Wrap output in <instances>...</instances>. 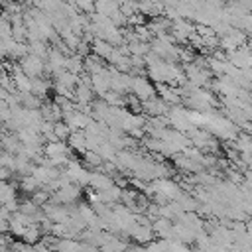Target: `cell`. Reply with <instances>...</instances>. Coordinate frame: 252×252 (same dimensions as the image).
Returning a JSON list of instances; mask_svg holds the SVG:
<instances>
[{
    "instance_id": "obj_8",
    "label": "cell",
    "mask_w": 252,
    "mask_h": 252,
    "mask_svg": "<svg viewBox=\"0 0 252 252\" xmlns=\"http://www.w3.org/2000/svg\"><path fill=\"white\" fill-rule=\"evenodd\" d=\"M47 91H49V83H47L45 79H41V77H35V79H33V89H32V93L37 94L39 98H43V96L47 94Z\"/></svg>"
},
{
    "instance_id": "obj_1",
    "label": "cell",
    "mask_w": 252,
    "mask_h": 252,
    "mask_svg": "<svg viewBox=\"0 0 252 252\" xmlns=\"http://www.w3.org/2000/svg\"><path fill=\"white\" fill-rule=\"evenodd\" d=\"M20 65H22V71L26 75H30L32 79H35V77H41V73H43V69H45L47 63H45L43 57L33 55V53H28L26 57L20 59Z\"/></svg>"
},
{
    "instance_id": "obj_12",
    "label": "cell",
    "mask_w": 252,
    "mask_h": 252,
    "mask_svg": "<svg viewBox=\"0 0 252 252\" xmlns=\"http://www.w3.org/2000/svg\"><path fill=\"white\" fill-rule=\"evenodd\" d=\"M32 2H33V4H35V0H32Z\"/></svg>"
},
{
    "instance_id": "obj_6",
    "label": "cell",
    "mask_w": 252,
    "mask_h": 252,
    "mask_svg": "<svg viewBox=\"0 0 252 252\" xmlns=\"http://www.w3.org/2000/svg\"><path fill=\"white\" fill-rule=\"evenodd\" d=\"M96 191H104V189H108V187H112L114 183H112V179L108 177V175H104V173H91V181H89Z\"/></svg>"
},
{
    "instance_id": "obj_3",
    "label": "cell",
    "mask_w": 252,
    "mask_h": 252,
    "mask_svg": "<svg viewBox=\"0 0 252 252\" xmlns=\"http://www.w3.org/2000/svg\"><path fill=\"white\" fill-rule=\"evenodd\" d=\"M112 51H114V45H112L110 41H106V39H102V37H96V39L93 41V51H91V53H94V55H98V57H102V59L108 61V57L112 55Z\"/></svg>"
},
{
    "instance_id": "obj_5",
    "label": "cell",
    "mask_w": 252,
    "mask_h": 252,
    "mask_svg": "<svg viewBox=\"0 0 252 252\" xmlns=\"http://www.w3.org/2000/svg\"><path fill=\"white\" fill-rule=\"evenodd\" d=\"M102 61H106V59H102V57H98V55H94V53H89V55L85 57V69H87L91 75L102 73V71L106 69Z\"/></svg>"
},
{
    "instance_id": "obj_7",
    "label": "cell",
    "mask_w": 252,
    "mask_h": 252,
    "mask_svg": "<svg viewBox=\"0 0 252 252\" xmlns=\"http://www.w3.org/2000/svg\"><path fill=\"white\" fill-rule=\"evenodd\" d=\"M71 126L65 122V120H57L55 124H53V134L57 136V140H61V142H65V140H69V136H71Z\"/></svg>"
},
{
    "instance_id": "obj_2",
    "label": "cell",
    "mask_w": 252,
    "mask_h": 252,
    "mask_svg": "<svg viewBox=\"0 0 252 252\" xmlns=\"http://www.w3.org/2000/svg\"><path fill=\"white\" fill-rule=\"evenodd\" d=\"M132 93L144 102V100H150V98H154L156 94V89L150 85V81L146 79V77H142V75H136V77H132Z\"/></svg>"
},
{
    "instance_id": "obj_10",
    "label": "cell",
    "mask_w": 252,
    "mask_h": 252,
    "mask_svg": "<svg viewBox=\"0 0 252 252\" xmlns=\"http://www.w3.org/2000/svg\"><path fill=\"white\" fill-rule=\"evenodd\" d=\"M148 24V16H144L142 12H136L132 16H128V26L130 28H136V26H146Z\"/></svg>"
},
{
    "instance_id": "obj_4",
    "label": "cell",
    "mask_w": 252,
    "mask_h": 252,
    "mask_svg": "<svg viewBox=\"0 0 252 252\" xmlns=\"http://www.w3.org/2000/svg\"><path fill=\"white\" fill-rule=\"evenodd\" d=\"M118 10H120V4H118L116 0H96V2H94V12L104 14V16H108V18H112Z\"/></svg>"
},
{
    "instance_id": "obj_9",
    "label": "cell",
    "mask_w": 252,
    "mask_h": 252,
    "mask_svg": "<svg viewBox=\"0 0 252 252\" xmlns=\"http://www.w3.org/2000/svg\"><path fill=\"white\" fill-rule=\"evenodd\" d=\"M45 154L47 156H57V154H67V146H65V142H61V140H53V142H47V146H45Z\"/></svg>"
},
{
    "instance_id": "obj_11",
    "label": "cell",
    "mask_w": 252,
    "mask_h": 252,
    "mask_svg": "<svg viewBox=\"0 0 252 252\" xmlns=\"http://www.w3.org/2000/svg\"><path fill=\"white\" fill-rule=\"evenodd\" d=\"M120 10H122L124 16L136 14V12H138V0H124V2L120 4Z\"/></svg>"
}]
</instances>
